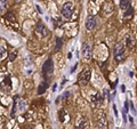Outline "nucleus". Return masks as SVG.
<instances>
[{
	"mask_svg": "<svg viewBox=\"0 0 137 129\" xmlns=\"http://www.w3.org/2000/svg\"><path fill=\"white\" fill-rule=\"evenodd\" d=\"M6 54H7V52H6V48H1V49H0V59H2V58L5 57Z\"/></svg>",
	"mask_w": 137,
	"mask_h": 129,
	"instance_id": "obj_18",
	"label": "nucleus"
},
{
	"mask_svg": "<svg viewBox=\"0 0 137 129\" xmlns=\"http://www.w3.org/2000/svg\"><path fill=\"white\" fill-rule=\"evenodd\" d=\"M67 57H69V59H71V58H72V53H69V55H67Z\"/></svg>",
	"mask_w": 137,
	"mask_h": 129,
	"instance_id": "obj_25",
	"label": "nucleus"
},
{
	"mask_svg": "<svg viewBox=\"0 0 137 129\" xmlns=\"http://www.w3.org/2000/svg\"><path fill=\"white\" fill-rule=\"evenodd\" d=\"M130 109H131L132 113L135 114V113H136V111H135V107H134V104H132V102H131V103H130Z\"/></svg>",
	"mask_w": 137,
	"mask_h": 129,
	"instance_id": "obj_21",
	"label": "nucleus"
},
{
	"mask_svg": "<svg viewBox=\"0 0 137 129\" xmlns=\"http://www.w3.org/2000/svg\"><path fill=\"white\" fill-rule=\"evenodd\" d=\"M7 12V1L0 0V14H5Z\"/></svg>",
	"mask_w": 137,
	"mask_h": 129,
	"instance_id": "obj_13",
	"label": "nucleus"
},
{
	"mask_svg": "<svg viewBox=\"0 0 137 129\" xmlns=\"http://www.w3.org/2000/svg\"><path fill=\"white\" fill-rule=\"evenodd\" d=\"M91 102H93V104L95 106H101L103 104V102H104V97L101 95L99 93H96L95 95H93L91 97Z\"/></svg>",
	"mask_w": 137,
	"mask_h": 129,
	"instance_id": "obj_7",
	"label": "nucleus"
},
{
	"mask_svg": "<svg viewBox=\"0 0 137 129\" xmlns=\"http://www.w3.org/2000/svg\"><path fill=\"white\" fill-rule=\"evenodd\" d=\"M62 45H63V41H62L61 38H57L56 39V48H55V50L56 52H58L60 49L62 48Z\"/></svg>",
	"mask_w": 137,
	"mask_h": 129,
	"instance_id": "obj_16",
	"label": "nucleus"
},
{
	"mask_svg": "<svg viewBox=\"0 0 137 129\" xmlns=\"http://www.w3.org/2000/svg\"><path fill=\"white\" fill-rule=\"evenodd\" d=\"M88 127V122L85 118H81L79 121H77V129H86Z\"/></svg>",
	"mask_w": 137,
	"mask_h": 129,
	"instance_id": "obj_11",
	"label": "nucleus"
},
{
	"mask_svg": "<svg viewBox=\"0 0 137 129\" xmlns=\"http://www.w3.org/2000/svg\"><path fill=\"white\" fill-rule=\"evenodd\" d=\"M113 111H114V114L118 117V111H117V106L115 105H113Z\"/></svg>",
	"mask_w": 137,
	"mask_h": 129,
	"instance_id": "obj_22",
	"label": "nucleus"
},
{
	"mask_svg": "<svg viewBox=\"0 0 137 129\" xmlns=\"http://www.w3.org/2000/svg\"><path fill=\"white\" fill-rule=\"evenodd\" d=\"M65 114H66V112H65L64 109L60 110V112H58V117H60V121H61V122H64V121H65Z\"/></svg>",
	"mask_w": 137,
	"mask_h": 129,
	"instance_id": "obj_15",
	"label": "nucleus"
},
{
	"mask_svg": "<svg viewBox=\"0 0 137 129\" xmlns=\"http://www.w3.org/2000/svg\"><path fill=\"white\" fill-rule=\"evenodd\" d=\"M97 128L98 129H105L106 128V118L104 115L99 117L97 120Z\"/></svg>",
	"mask_w": 137,
	"mask_h": 129,
	"instance_id": "obj_10",
	"label": "nucleus"
},
{
	"mask_svg": "<svg viewBox=\"0 0 137 129\" xmlns=\"http://www.w3.org/2000/svg\"><path fill=\"white\" fill-rule=\"evenodd\" d=\"M93 1H95V0H93Z\"/></svg>",
	"mask_w": 137,
	"mask_h": 129,
	"instance_id": "obj_29",
	"label": "nucleus"
},
{
	"mask_svg": "<svg viewBox=\"0 0 137 129\" xmlns=\"http://www.w3.org/2000/svg\"><path fill=\"white\" fill-rule=\"evenodd\" d=\"M125 57V45L122 42H118L114 46V59L117 62H121Z\"/></svg>",
	"mask_w": 137,
	"mask_h": 129,
	"instance_id": "obj_1",
	"label": "nucleus"
},
{
	"mask_svg": "<svg viewBox=\"0 0 137 129\" xmlns=\"http://www.w3.org/2000/svg\"><path fill=\"white\" fill-rule=\"evenodd\" d=\"M128 111H129V105H128V103L126 102V103H125V112L127 113Z\"/></svg>",
	"mask_w": 137,
	"mask_h": 129,
	"instance_id": "obj_20",
	"label": "nucleus"
},
{
	"mask_svg": "<svg viewBox=\"0 0 137 129\" xmlns=\"http://www.w3.org/2000/svg\"><path fill=\"white\" fill-rule=\"evenodd\" d=\"M36 32H37V34L40 35V37H46L48 34V30L45 24L41 23V22H39V23L37 24V26H36Z\"/></svg>",
	"mask_w": 137,
	"mask_h": 129,
	"instance_id": "obj_5",
	"label": "nucleus"
},
{
	"mask_svg": "<svg viewBox=\"0 0 137 129\" xmlns=\"http://www.w3.org/2000/svg\"><path fill=\"white\" fill-rule=\"evenodd\" d=\"M120 8H121V10H122L123 13L127 12L128 9H130L131 8L130 0H120Z\"/></svg>",
	"mask_w": 137,
	"mask_h": 129,
	"instance_id": "obj_9",
	"label": "nucleus"
},
{
	"mask_svg": "<svg viewBox=\"0 0 137 129\" xmlns=\"http://www.w3.org/2000/svg\"><path fill=\"white\" fill-rule=\"evenodd\" d=\"M72 14H73V4L70 1H66L62 7V15L66 19H70L72 17Z\"/></svg>",
	"mask_w": 137,
	"mask_h": 129,
	"instance_id": "obj_4",
	"label": "nucleus"
},
{
	"mask_svg": "<svg viewBox=\"0 0 137 129\" xmlns=\"http://www.w3.org/2000/svg\"><path fill=\"white\" fill-rule=\"evenodd\" d=\"M69 96H70V93L67 91V93H65V94H64V96H63V98H67Z\"/></svg>",
	"mask_w": 137,
	"mask_h": 129,
	"instance_id": "obj_23",
	"label": "nucleus"
},
{
	"mask_svg": "<svg viewBox=\"0 0 137 129\" xmlns=\"http://www.w3.org/2000/svg\"><path fill=\"white\" fill-rule=\"evenodd\" d=\"M81 53H82V56H83L86 59L90 58V56H91V48H90L88 42H83L82 48H81Z\"/></svg>",
	"mask_w": 137,
	"mask_h": 129,
	"instance_id": "obj_6",
	"label": "nucleus"
},
{
	"mask_svg": "<svg viewBox=\"0 0 137 129\" xmlns=\"http://www.w3.org/2000/svg\"><path fill=\"white\" fill-rule=\"evenodd\" d=\"M96 26V18L94 16H88L86 19V29L87 30H93Z\"/></svg>",
	"mask_w": 137,
	"mask_h": 129,
	"instance_id": "obj_8",
	"label": "nucleus"
},
{
	"mask_svg": "<svg viewBox=\"0 0 137 129\" xmlns=\"http://www.w3.org/2000/svg\"><path fill=\"white\" fill-rule=\"evenodd\" d=\"M37 9H38V12H39V13H42V10L40 9V7H39V6H37Z\"/></svg>",
	"mask_w": 137,
	"mask_h": 129,
	"instance_id": "obj_26",
	"label": "nucleus"
},
{
	"mask_svg": "<svg viewBox=\"0 0 137 129\" xmlns=\"http://www.w3.org/2000/svg\"><path fill=\"white\" fill-rule=\"evenodd\" d=\"M16 56H17V53H16V52H13V53H10V55H9V59L10 61H14L15 58H16Z\"/></svg>",
	"mask_w": 137,
	"mask_h": 129,
	"instance_id": "obj_19",
	"label": "nucleus"
},
{
	"mask_svg": "<svg viewBox=\"0 0 137 129\" xmlns=\"http://www.w3.org/2000/svg\"><path fill=\"white\" fill-rule=\"evenodd\" d=\"M5 17L8 19V21H15V16H14V14H13L12 12H7V13L5 14Z\"/></svg>",
	"mask_w": 137,
	"mask_h": 129,
	"instance_id": "obj_17",
	"label": "nucleus"
},
{
	"mask_svg": "<svg viewBox=\"0 0 137 129\" xmlns=\"http://www.w3.org/2000/svg\"><path fill=\"white\" fill-rule=\"evenodd\" d=\"M47 88H48V83L46 81L42 82V83H41V85L38 87V94H39V95L43 94V93L46 91V89H47Z\"/></svg>",
	"mask_w": 137,
	"mask_h": 129,
	"instance_id": "obj_14",
	"label": "nucleus"
},
{
	"mask_svg": "<svg viewBox=\"0 0 137 129\" xmlns=\"http://www.w3.org/2000/svg\"><path fill=\"white\" fill-rule=\"evenodd\" d=\"M121 90L125 91V90H126V87H125V86H121Z\"/></svg>",
	"mask_w": 137,
	"mask_h": 129,
	"instance_id": "obj_27",
	"label": "nucleus"
},
{
	"mask_svg": "<svg viewBox=\"0 0 137 129\" xmlns=\"http://www.w3.org/2000/svg\"><path fill=\"white\" fill-rule=\"evenodd\" d=\"M53 72H54V62L52 58H48L42 65V74L45 78H47V76H52Z\"/></svg>",
	"mask_w": 137,
	"mask_h": 129,
	"instance_id": "obj_2",
	"label": "nucleus"
},
{
	"mask_svg": "<svg viewBox=\"0 0 137 129\" xmlns=\"http://www.w3.org/2000/svg\"><path fill=\"white\" fill-rule=\"evenodd\" d=\"M127 46L130 48V49L136 47V40H135L134 37H131V35H128L127 37Z\"/></svg>",
	"mask_w": 137,
	"mask_h": 129,
	"instance_id": "obj_12",
	"label": "nucleus"
},
{
	"mask_svg": "<svg viewBox=\"0 0 137 129\" xmlns=\"http://www.w3.org/2000/svg\"><path fill=\"white\" fill-rule=\"evenodd\" d=\"M90 76H91V71H90L89 69H85V70L79 74V76H78V83L81 85V86L87 85L90 80Z\"/></svg>",
	"mask_w": 137,
	"mask_h": 129,
	"instance_id": "obj_3",
	"label": "nucleus"
},
{
	"mask_svg": "<svg viewBox=\"0 0 137 129\" xmlns=\"http://www.w3.org/2000/svg\"><path fill=\"white\" fill-rule=\"evenodd\" d=\"M123 122H127V117H126V112H123Z\"/></svg>",
	"mask_w": 137,
	"mask_h": 129,
	"instance_id": "obj_24",
	"label": "nucleus"
},
{
	"mask_svg": "<svg viewBox=\"0 0 137 129\" xmlns=\"http://www.w3.org/2000/svg\"><path fill=\"white\" fill-rule=\"evenodd\" d=\"M56 87H57V85H56V83H55V85L53 86V90H55V89H56Z\"/></svg>",
	"mask_w": 137,
	"mask_h": 129,
	"instance_id": "obj_28",
	"label": "nucleus"
}]
</instances>
